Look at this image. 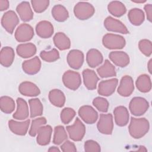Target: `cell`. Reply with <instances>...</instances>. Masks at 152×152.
Returning a JSON list of instances; mask_svg holds the SVG:
<instances>
[{"instance_id": "obj_1", "label": "cell", "mask_w": 152, "mask_h": 152, "mask_svg": "<svg viewBox=\"0 0 152 152\" xmlns=\"http://www.w3.org/2000/svg\"><path fill=\"white\" fill-rule=\"evenodd\" d=\"M150 124L148 121L144 118H131L128 130L132 137L139 139L144 136L148 131Z\"/></svg>"}, {"instance_id": "obj_2", "label": "cell", "mask_w": 152, "mask_h": 152, "mask_svg": "<svg viewBox=\"0 0 152 152\" xmlns=\"http://www.w3.org/2000/svg\"><path fill=\"white\" fill-rule=\"evenodd\" d=\"M102 43L105 48L109 49H121L125 46L126 41L121 35L107 33L103 37Z\"/></svg>"}, {"instance_id": "obj_3", "label": "cell", "mask_w": 152, "mask_h": 152, "mask_svg": "<svg viewBox=\"0 0 152 152\" xmlns=\"http://www.w3.org/2000/svg\"><path fill=\"white\" fill-rule=\"evenodd\" d=\"M149 108V103L144 98L135 97L131 99L129 104L131 113L136 116L144 115Z\"/></svg>"}, {"instance_id": "obj_4", "label": "cell", "mask_w": 152, "mask_h": 152, "mask_svg": "<svg viewBox=\"0 0 152 152\" xmlns=\"http://www.w3.org/2000/svg\"><path fill=\"white\" fill-rule=\"evenodd\" d=\"M95 12L94 7L87 2H79L74 8L75 16L79 20H85L91 17Z\"/></svg>"}, {"instance_id": "obj_5", "label": "cell", "mask_w": 152, "mask_h": 152, "mask_svg": "<svg viewBox=\"0 0 152 152\" xmlns=\"http://www.w3.org/2000/svg\"><path fill=\"white\" fill-rule=\"evenodd\" d=\"M66 129L69 138L74 141L82 140L86 134V127L81 120L77 118L72 125L66 126Z\"/></svg>"}, {"instance_id": "obj_6", "label": "cell", "mask_w": 152, "mask_h": 152, "mask_svg": "<svg viewBox=\"0 0 152 152\" xmlns=\"http://www.w3.org/2000/svg\"><path fill=\"white\" fill-rule=\"evenodd\" d=\"M62 81L66 88L71 90H76L81 84V78L78 72L68 70L63 74Z\"/></svg>"}, {"instance_id": "obj_7", "label": "cell", "mask_w": 152, "mask_h": 152, "mask_svg": "<svg viewBox=\"0 0 152 152\" xmlns=\"http://www.w3.org/2000/svg\"><path fill=\"white\" fill-rule=\"evenodd\" d=\"M19 23V18L16 13L12 10L7 11L1 18V24L5 30L12 34L17 25Z\"/></svg>"}, {"instance_id": "obj_8", "label": "cell", "mask_w": 152, "mask_h": 152, "mask_svg": "<svg viewBox=\"0 0 152 152\" xmlns=\"http://www.w3.org/2000/svg\"><path fill=\"white\" fill-rule=\"evenodd\" d=\"M97 128L98 131L103 134H111L113 129V116L112 114H100L97 124Z\"/></svg>"}, {"instance_id": "obj_9", "label": "cell", "mask_w": 152, "mask_h": 152, "mask_svg": "<svg viewBox=\"0 0 152 152\" xmlns=\"http://www.w3.org/2000/svg\"><path fill=\"white\" fill-rule=\"evenodd\" d=\"M33 27L26 23L20 24L15 30V38L19 42H28L34 36Z\"/></svg>"}, {"instance_id": "obj_10", "label": "cell", "mask_w": 152, "mask_h": 152, "mask_svg": "<svg viewBox=\"0 0 152 152\" xmlns=\"http://www.w3.org/2000/svg\"><path fill=\"white\" fill-rule=\"evenodd\" d=\"M78 115L81 119L86 124H93L98 119V113L91 106L84 105L80 107Z\"/></svg>"}, {"instance_id": "obj_11", "label": "cell", "mask_w": 152, "mask_h": 152, "mask_svg": "<svg viewBox=\"0 0 152 152\" xmlns=\"http://www.w3.org/2000/svg\"><path fill=\"white\" fill-rule=\"evenodd\" d=\"M104 26L106 29L110 31L128 34L129 31L126 27L119 20L112 17H107L104 21Z\"/></svg>"}, {"instance_id": "obj_12", "label": "cell", "mask_w": 152, "mask_h": 152, "mask_svg": "<svg viewBox=\"0 0 152 152\" xmlns=\"http://www.w3.org/2000/svg\"><path fill=\"white\" fill-rule=\"evenodd\" d=\"M118 84V80L115 78L103 80L99 84L98 93L103 96H109L115 92Z\"/></svg>"}, {"instance_id": "obj_13", "label": "cell", "mask_w": 152, "mask_h": 152, "mask_svg": "<svg viewBox=\"0 0 152 152\" xmlns=\"http://www.w3.org/2000/svg\"><path fill=\"white\" fill-rule=\"evenodd\" d=\"M69 66L75 69H80L84 62V54L78 49H72L69 52L66 57Z\"/></svg>"}, {"instance_id": "obj_14", "label": "cell", "mask_w": 152, "mask_h": 152, "mask_svg": "<svg viewBox=\"0 0 152 152\" xmlns=\"http://www.w3.org/2000/svg\"><path fill=\"white\" fill-rule=\"evenodd\" d=\"M134 90V81L131 77L125 75L122 77L119 87L118 88V93L123 97L129 96Z\"/></svg>"}, {"instance_id": "obj_15", "label": "cell", "mask_w": 152, "mask_h": 152, "mask_svg": "<svg viewBox=\"0 0 152 152\" xmlns=\"http://www.w3.org/2000/svg\"><path fill=\"white\" fill-rule=\"evenodd\" d=\"M41 61L38 56H35L30 59L25 61L22 64L24 72L28 75H34L40 69Z\"/></svg>"}, {"instance_id": "obj_16", "label": "cell", "mask_w": 152, "mask_h": 152, "mask_svg": "<svg viewBox=\"0 0 152 152\" xmlns=\"http://www.w3.org/2000/svg\"><path fill=\"white\" fill-rule=\"evenodd\" d=\"M82 74L85 87L90 90L96 89L99 78L95 71L90 69H86L83 70Z\"/></svg>"}, {"instance_id": "obj_17", "label": "cell", "mask_w": 152, "mask_h": 152, "mask_svg": "<svg viewBox=\"0 0 152 152\" xmlns=\"http://www.w3.org/2000/svg\"><path fill=\"white\" fill-rule=\"evenodd\" d=\"M36 31L37 34L41 38H49L53 33V26L52 23L48 21H41L39 22L36 26Z\"/></svg>"}, {"instance_id": "obj_18", "label": "cell", "mask_w": 152, "mask_h": 152, "mask_svg": "<svg viewBox=\"0 0 152 152\" xmlns=\"http://www.w3.org/2000/svg\"><path fill=\"white\" fill-rule=\"evenodd\" d=\"M52 133V128L50 125L42 126L37 132L36 141L40 145H46L49 144Z\"/></svg>"}, {"instance_id": "obj_19", "label": "cell", "mask_w": 152, "mask_h": 152, "mask_svg": "<svg viewBox=\"0 0 152 152\" xmlns=\"http://www.w3.org/2000/svg\"><path fill=\"white\" fill-rule=\"evenodd\" d=\"M30 122V119L23 122H18L11 119L8 121V126L14 134L18 135H25L28 131Z\"/></svg>"}, {"instance_id": "obj_20", "label": "cell", "mask_w": 152, "mask_h": 152, "mask_svg": "<svg viewBox=\"0 0 152 152\" xmlns=\"http://www.w3.org/2000/svg\"><path fill=\"white\" fill-rule=\"evenodd\" d=\"M115 121L117 125L124 126L127 125L129 121V115L128 109L123 106L116 107L113 110Z\"/></svg>"}, {"instance_id": "obj_21", "label": "cell", "mask_w": 152, "mask_h": 152, "mask_svg": "<svg viewBox=\"0 0 152 152\" xmlns=\"http://www.w3.org/2000/svg\"><path fill=\"white\" fill-rule=\"evenodd\" d=\"M109 59L118 66L125 67L129 63L128 55L123 51H113L109 55Z\"/></svg>"}, {"instance_id": "obj_22", "label": "cell", "mask_w": 152, "mask_h": 152, "mask_svg": "<svg viewBox=\"0 0 152 152\" xmlns=\"http://www.w3.org/2000/svg\"><path fill=\"white\" fill-rule=\"evenodd\" d=\"M18 90L22 95L28 97H35L40 93L39 88L34 83L30 81L21 83L18 87Z\"/></svg>"}, {"instance_id": "obj_23", "label": "cell", "mask_w": 152, "mask_h": 152, "mask_svg": "<svg viewBox=\"0 0 152 152\" xmlns=\"http://www.w3.org/2000/svg\"><path fill=\"white\" fill-rule=\"evenodd\" d=\"M16 11L20 19L24 22L29 21L33 18V12L28 2L23 1L19 4L17 6Z\"/></svg>"}, {"instance_id": "obj_24", "label": "cell", "mask_w": 152, "mask_h": 152, "mask_svg": "<svg viewBox=\"0 0 152 152\" xmlns=\"http://www.w3.org/2000/svg\"><path fill=\"white\" fill-rule=\"evenodd\" d=\"M17 108L12 117L17 120H24L29 115L28 107L27 102L22 98L18 97L17 99Z\"/></svg>"}, {"instance_id": "obj_25", "label": "cell", "mask_w": 152, "mask_h": 152, "mask_svg": "<svg viewBox=\"0 0 152 152\" xmlns=\"http://www.w3.org/2000/svg\"><path fill=\"white\" fill-rule=\"evenodd\" d=\"M36 46L31 43L20 44L16 48V52L18 55L23 58L32 57L36 54Z\"/></svg>"}, {"instance_id": "obj_26", "label": "cell", "mask_w": 152, "mask_h": 152, "mask_svg": "<svg viewBox=\"0 0 152 152\" xmlns=\"http://www.w3.org/2000/svg\"><path fill=\"white\" fill-rule=\"evenodd\" d=\"M15 53L14 49L10 46H5L0 52V62L5 67L10 66L14 60Z\"/></svg>"}, {"instance_id": "obj_27", "label": "cell", "mask_w": 152, "mask_h": 152, "mask_svg": "<svg viewBox=\"0 0 152 152\" xmlns=\"http://www.w3.org/2000/svg\"><path fill=\"white\" fill-rule=\"evenodd\" d=\"M103 57L102 53L96 49H90L86 55V61L89 66L95 68L103 62Z\"/></svg>"}, {"instance_id": "obj_28", "label": "cell", "mask_w": 152, "mask_h": 152, "mask_svg": "<svg viewBox=\"0 0 152 152\" xmlns=\"http://www.w3.org/2000/svg\"><path fill=\"white\" fill-rule=\"evenodd\" d=\"M49 99L50 103L56 107H61L65 103L64 93L59 89H53L49 93Z\"/></svg>"}, {"instance_id": "obj_29", "label": "cell", "mask_w": 152, "mask_h": 152, "mask_svg": "<svg viewBox=\"0 0 152 152\" xmlns=\"http://www.w3.org/2000/svg\"><path fill=\"white\" fill-rule=\"evenodd\" d=\"M97 72L101 78L115 77L116 75L115 67L107 59H106L104 64L97 69Z\"/></svg>"}, {"instance_id": "obj_30", "label": "cell", "mask_w": 152, "mask_h": 152, "mask_svg": "<svg viewBox=\"0 0 152 152\" xmlns=\"http://www.w3.org/2000/svg\"><path fill=\"white\" fill-rule=\"evenodd\" d=\"M53 40L55 46L59 50H66L71 46V41L62 32H58L56 33Z\"/></svg>"}, {"instance_id": "obj_31", "label": "cell", "mask_w": 152, "mask_h": 152, "mask_svg": "<svg viewBox=\"0 0 152 152\" xmlns=\"http://www.w3.org/2000/svg\"><path fill=\"white\" fill-rule=\"evenodd\" d=\"M128 17L131 24L137 26L141 25L145 18V15L142 10L137 8L130 10L128 12Z\"/></svg>"}, {"instance_id": "obj_32", "label": "cell", "mask_w": 152, "mask_h": 152, "mask_svg": "<svg viewBox=\"0 0 152 152\" xmlns=\"http://www.w3.org/2000/svg\"><path fill=\"white\" fill-rule=\"evenodd\" d=\"M136 87L142 93H147L151 89V78L147 74L140 75L136 80Z\"/></svg>"}, {"instance_id": "obj_33", "label": "cell", "mask_w": 152, "mask_h": 152, "mask_svg": "<svg viewBox=\"0 0 152 152\" xmlns=\"http://www.w3.org/2000/svg\"><path fill=\"white\" fill-rule=\"evenodd\" d=\"M107 10L112 15L117 17L122 16L126 12L125 5L118 1L110 2L107 5Z\"/></svg>"}, {"instance_id": "obj_34", "label": "cell", "mask_w": 152, "mask_h": 152, "mask_svg": "<svg viewBox=\"0 0 152 152\" xmlns=\"http://www.w3.org/2000/svg\"><path fill=\"white\" fill-rule=\"evenodd\" d=\"M51 12L53 18L58 22H64L69 17V13L66 8L60 4L55 5L52 8Z\"/></svg>"}, {"instance_id": "obj_35", "label": "cell", "mask_w": 152, "mask_h": 152, "mask_svg": "<svg viewBox=\"0 0 152 152\" xmlns=\"http://www.w3.org/2000/svg\"><path fill=\"white\" fill-rule=\"evenodd\" d=\"M30 110V118H33L41 116L43 111V106L40 100L37 98L31 99L28 100Z\"/></svg>"}, {"instance_id": "obj_36", "label": "cell", "mask_w": 152, "mask_h": 152, "mask_svg": "<svg viewBox=\"0 0 152 152\" xmlns=\"http://www.w3.org/2000/svg\"><path fill=\"white\" fill-rule=\"evenodd\" d=\"M14 100L10 97L4 96L0 98V107L2 112L5 113H11L15 109Z\"/></svg>"}, {"instance_id": "obj_37", "label": "cell", "mask_w": 152, "mask_h": 152, "mask_svg": "<svg viewBox=\"0 0 152 152\" xmlns=\"http://www.w3.org/2000/svg\"><path fill=\"white\" fill-rule=\"evenodd\" d=\"M68 138V135L64 127L58 125L55 127L53 142L56 145H60Z\"/></svg>"}, {"instance_id": "obj_38", "label": "cell", "mask_w": 152, "mask_h": 152, "mask_svg": "<svg viewBox=\"0 0 152 152\" xmlns=\"http://www.w3.org/2000/svg\"><path fill=\"white\" fill-rule=\"evenodd\" d=\"M40 56L43 61L48 62H55L59 58V52L56 49L50 50H43L40 53Z\"/></svg>"}, {"instance_id": "obj_39", "label": "cell", "mask_w": 152, "mask_h": 152, "mask_svg": "<svg viewBox=\"0 0 152 152\" xmlns=\"http://www.w3.org/2000/svg\"><path fill=\"white\" fill-rule=\"evenodd\" d=\"M47 122L46 119L45 117H40L33 119L31 122V126L28 134L31 137H35L37 135L38 129L42 126L46 125Z\"/></svg>"}, {"instance_id": "obj_40", "label": "cell", "mask_w": 152, "mask_h": 152, "mask_svg": "<svg viewBox=\"0 0 152 152\" xmlns=\"http://www.w3.org/2000/svg\"><path fill=\"white\" fill-rule=\"evenodd\" d=\"M76 115L75 111L71 107H65L61 112V120L64 124H69Z\"/></svg>"}, {"instance_id": "obj_41", "label": "cell", "mask_w": 152, "mask_h": 152, "mask_svg": "<svg viewBox=\"0 0 152 152\" xmlns=\"http://www.w3.org/2000/svg\"><path fill=\"white\" fill-rule=\"evenodd\" d=\"M93 104L98 110L102 112H107L109 106L107 99L102 97L94 98L93 100Z\"/></svg>"}, {"instance_id": "obj_42", "label": "cell", "mask_w": 152, "mask_h": 152, "mask_svg": "<svg viewBox=\"0 0 152 152\" xmlns=\"http://www.w3.org/2000/svg\"><path fill=\"white\" fill-rule=\"evenodd\" d=\"M31 4L34 11L37 13L45 11L49 5L48 0H32Z\"/></svg>"}, {"instance_id": "obj_43", "label": "cell", "mask_w": 152, "mask_h": 152, "mask_svg": "<svg viewBox=\"0 0 152 152\" xmlns=\"http://www.w3.org/2000/svg\"><path fill=\"white\" fill-rule=\"evenodd\" d=\"M140 51L146 56H150L152 53L151 42L148 39H142L138 43Z\"/></svg>"}, {"instance_id": "obj_44", "label": "cell", "mask_w": 152, "mask_h": 152, "mask_svg": "<svg viewBox=\"0 0 152 152\" xmlns=\"http://www.w3.org/2000/svg\"><path fill=\"white\" fill-rule=\"evenodd\" d=\"M84 150L87 152H99L101 150L100 146L97 142L96 141L89 140L84 143Z\"/></svg>"}, {"instance_id": "obj_45", "label": "cell", "mask_w": 152, "mask_h": 152, "mask_svg": "<svg viewBox=\"0 0 152 152\" xmlns=\"http://www.w3.org/2000/svg\"><path fill=\"white\" fill-rule=\"evenodd\" d=\"M61 149L64 152H74L77 151L75 144L69 140L64 141V142L61 145Z\"/></svg>"}, {"instance_id": "obj_46", "label": "cell", "mask_w": 152, "mask_h": 152, "mask_svg": "<svg viewBox=\"0 0 152 152\" xmlns=\"http://www.w3.org/2000/svg\"><path fill=\"white\" fill-rule=\"evenodd\" d=\"M144 10L147 15V18L150 21H152V5L150 4H146L144 6Z\"/></svg>"}, {"instance_id": "obj_47", "label": "cell", "mask_w": 152, "mask_h": 152, "mask_svg": "<svg viewBox=\"0 0 152 152\" xmlns=\"http://www.w3.org/2000/svg\"><path fill=\"white\" fill-rule=\"evenodd\" d=\"M9 1L7 0H0V10L3 11L9 8Z\"/></svg>"}, {"instance_id": "obj_48", "label": "cell", "mask_w": 152, "mask_h": 152, "mask_svg": "<svg viewBox=\"0 0 152 152\" xmlns=\"http://www.w3.org/2000/svg\"><path fill=\"white\" fill-rule=\"evenodd\" d=\"M48 151H55V152H56V151H60V150L59 149L58 147H56V146H52V147H50L49 149H48Z\"/></svg>"}, {"instance_id": "obj_49", "label": "cell", "mask_w": 152, "mask_h": 152, "mask_svg": "<svg viewBox=\"0 0 152 152\" xmlns=\"http://www.w3.org/2000/svg\"><path fill=\"white\" fill-rule=\"evenodd\" d=\"M152 60L150 59L149 61H148V63L147 64V68H148V70L149 71V72L150 74L152 73Z\"/></svg>"}, {"instance_id": "obj_50", "label": "cell", "mask_w": 152, "mask_h": 152, "mask_svg": "<svg viewBox=\"0 0 152 152\" xmlns=\"http://www.w3.org/2000/svg\"><path fill=\"white\" fill-rule=\"evenodd\" d=\"M132 1L134 2H136V3H143V2H145L146 1L145 0H144V1L141 0V1Z\"/></svg>"}]
</instances>
